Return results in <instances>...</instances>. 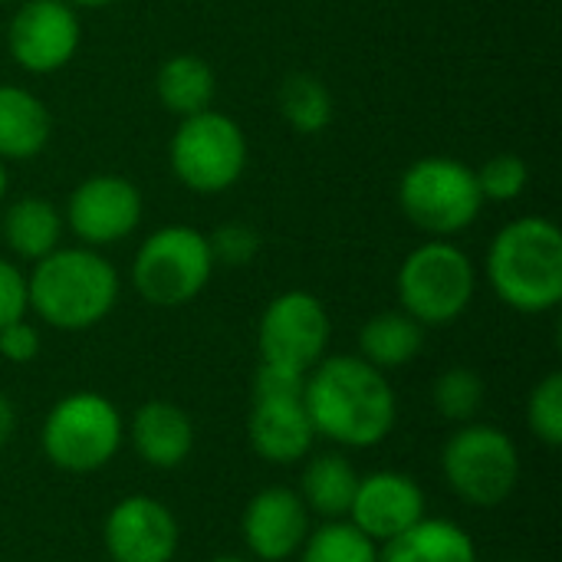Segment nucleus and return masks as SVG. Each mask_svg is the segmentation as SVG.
Segmentation results:
<instances>
[{
  "label": "nucleus",
  "mask_w": 562,
  "mask_h": 562,
  "mask_svg": "<svg viewBox=\"0 0 562 562\" xmlns=\"http://www.w3.org/2000/svg\"><path fill=\"white\" fill-rule=\"evenodd\" d=\"M128 441L135 454L155 471L181 468L194 451V422L191 415L165 398H151L135 408L128 422Z\"/></svg>",
  "instance_id": "nucleus-17"
},
{
  "label": "nucleus",
  "mask_w": 562,
  "mask_h": 562,
  "mask_svg": "<svg viewBox=\"0 0 562 562\" xmlns=\"http://www.w3.org/2000/svg\"><path fill=\"white\" fill-rule=\"evenodd\" d=\"M53 135L46 102L23 86H0V161H30L43 155Z\"/></svg>",
  "instance_id": "nucleus-18"
},
{
  "label": "nucleus",
  "mask_w": 562,
  "mask_h": 562,
  "mask_svg": "<svg viewBox=\"0 0 562 562\" xmlns=\"http://www.w3.org/2000/svg\"><path fill=\"white\" fill-rule=\"evenodd\" d=\"M240 537L254 560H293L310 537V510L293 487H263L244 507Z\"/></svg>",
  "instance_id": "nucleus-14"
},
{
  "label": "nucleus",
  "mask_w": 562,
  "mask_h": 562,
  "mask_svg": "<svg viewBox=\"0 0 562 562\" xmlns=\"http://www.w3.org/2000/svg\"><path fill=\"white\" fill-rule=\"evenodd\" d=\"M72 10H102V7H112L115 0H66Z\"/></svg>",
  "instance_id": "nucleus-34"
},
{
  "label": "nucleus",
  "mask_w": 562,
  "mask_h": 562,
  "mask_svg": "<svg viewBox=\"0 0 562 562\" xmlns=\"http://www.w3.org/2000/svg\"><path fill=\"white\" fill-rule=\"evenodd\" d=\"M247 438L257 458L267 464H296L306 461L316 441V428L303 405V395L283 398H254L247 418Z\"/></svg>",
  "instance_id": "nucleus-16"
},
{
  "label": "nucleus",
  "mask_w": 562,
  "mask_h": 562,
  "mask_svg": "<svg viewBox=\"0 0 562 562\" xmlns=\"http://www.w3.org/2000/svg\"><path fill=\"white\" fill-rule=\"evenodd\" d=\"M441 474L451 494L464 504L497 507L517 491L520 451L504 428L468 422L445 441Z\"/></svg>",
  "instance_id": "nucleus-9"
},
{
  "label": "nucleus",
  "mask_w": 562,
  "mask_h": 562,
  "mask_svg": "<svg viewBox=\"0 0 562 562\" xmlns=\"http://www.w3.org/2000/svg\"><path fill=\"white\" fill-rule=\"evenodd\" d=\"M16 3H20V0H16Z\"/></svg>",
  "instance_id": "nucleus-37"
},
{
  "label": "nucleus",
  "mask_w": 562,
  "mask_h": 562,
  "mask_svg": "<svg viewBox=\"0 0 562 562\" xmlns=\"http://www.w3.org/2000/svg\"><path fill=\"white\" fill-rule=\"evenodd\" d=\"M63 214L53 201L46 198H20L13 201L7 211H3V221H0V234H3V244L13 257L20 260H43L46 254H53L63 240Z\"/></svg>",
  "instance_id": "nucleus-20"
},
{
  "label": "nucleus",
  "mask_w": 562,
  "mask_h": 562,
  "mask_svg": "<svg viewBox=\"0 0 562 562\" xmlns=\"http://www.w3.org/2000/svg\"><path fill=\"white\" fill-rule=\"evenodd\" d=\"M333 323L316 293L286 290L273 296L257 326L260 362L310 372L329 349Z\"/></svg>",
  "instance_id": "nucleus-10"
},
{
  "label": "nucleus",
  "mask_w": 562,
  "mask_h": 562,
  "mask_svg": "<svg viewBox=\"0 0 562 562\" xmlns=\"http://www.w3.org/2000/svg\"><path fill=\"white\" fill-rule=\"evenodd\" d=\"M422 346H425V326L405 310H385L366 319V326L359 329V356L382 372L415 362Z\"/></svg>",
  "instance_id": "nucleus-23"
},
{
  "label": "nucleus",
  "mask_w": 562,
  "mask_h": 562,
  "mask_svg": "<svg viewBox=\"0 0 562 562\" xmlns=\"http://www.w3.org/2000/svg\"><path fill=\"white\" fill-rule=\"evenodd\" d=\"M379 562H477V547L454 520L422 517L379 547Z\"/></svg>",
  "instance_id": "nucleus-19"
},
{
  "label": "nucleus",
  "mask_w": 562,
  "mask_h": 562,
  "mask_svg": "<svg viewBox=\"0 0 562 562\" xmlns=\"http://www.w3.org/2000/svg\"><path fill=\"white\" fill-rule=\"evenodd\" d=\"M211 562H254V560H247V557H217V560H211Z\"/></svg>",
  "instance_id": "nucleus-36"
},
{
  "label": "nucleus",
  "mask_w": 562,
  "mask_h": 562,
  "mask_svg": "<svg viewBox=\"0 0 562 562\" xmlns=\"http://www.w3.org/2000/svg\"><path fill=\"white\" fill-rule=\"evenodd\" d=\"M398 207L418 231L448 240L481 217L484 198L471 165L448 155H428L405 168Z\"/></svg>",
  "instance_id": "nucleus-5"
},
{
  "label": "nucleus",
  "mask_w": 562,
  "mask_h": 562,
  "mask_svg": "<svg viewBox=\"0 0 562 562\" xmlns=\"http://www.w3.org/2000/svg\"><path fill=\"white\" fill-rule=\"evenodd\" d=\"M207 244H211L214 263L221 267H250L260 254V234L240 221L221 224L214 234H207Z\"/></svg>",
  "instance_id": "nucleus-29"
},
{
  "label": "nucleus",
  "mask_w": 562,
  "mask_h": 562,
  "mask_svg": "<svg viewBox=\"0 0 562 562\" xmlns=\"http://www.w3.org/2000/svg\"><path fill=\"white\" fill-rule=\"evenodd\" d=\"M484 379L468 369V366H451L445 369L435 385H431V402L438 408V415L445 422H454V425H468L477 418L481 405H484Z\"/></svg>",
  "instance_id": "nucleus-26"
},
{
  "label": "nucleus",
  "mask_w": 562,
  "mask_h": 562,
  "mask_svg": "<svg viewBox=\"0 0 562 562\" xmlns=\"http://www.w3.org/2000/svg\"><path fill=\"white\" fill-rule=\"evenodd\" d=\"M300 562H379V543L349 520H326L300 547Z\"/></svg>",
  "instance_id": "nucleus-25"
},
{
  "label": "nucleus",
  "mask_w": 562,
  "mask_h": 562,
  "mask_svg": "<svg viewBox=\"0 0 562 562\" xmlns=\"http://www.w3.org/2000/svg\"><path fill=\"white\" fill-rule=\"evenodd\" d=\"M102 543L112 562H171L181 547V530L168 504L135 494L109 510Z\"/></svg>",
  "instance_id": "nucleus-13"
},
{
  "label": "nucleus",
  "mask_w": 562,
  "mask_h": 562,
  "mask_svg": "<svg viewBox=\"0 0 562 562\" xmlns=\"http://www.w3.org/2000/svg\"><path fill=\"white\" fill-rule=\"evenodd\" d=\"M356 487H359V474L352 461L339 451H323L306 461L296 494L310 514L323 520H346Z\"/></svg>",
  "instance_id": "nucleus-22"
},
{
  "label": "nucleus",
  "mask_w": 562,
  "mask_h": 562,
  "mask_svg": "<svg viewBox=\"0 0 562 562\" xmlns=\"http://www.w3.org/2000/svg\"><path fill=\"white\" fill-rule=\"evenodd\" d=\"M527 428L547 448L562 445V372L543 375L527 398Z\"/></svg>",
  "instance_id": "nucleus-28"
},
{
  "label": "nucleus",
  "mask_w": 562,
  "mask_h": 562,
  "mask_svg": "<svg viewBox=\"0 0 562 562\" xmlns=\"http://www.w3.org/2000/svg\"><path fill=\"white\" fill-rule=\"evenodd\" d=\"M303 405L316 438L356 451L382 445L398 418V402L385 372L362 356H323L306 372Z\"/></svg>",
  "instance_id": "nucleus-1"
},
{
  "label": "nucleus",
  "mask_w": 562,
  "mask_h": 562,
  "mask_svg": "<svg viewBox=\"0 0 562 562\" xmlns=\"http://www.w3.org/2000/svg\"><path fill=\"white\" fill-rule=\"evenodd\" d=\"M425 517V491L415 477L402 471H375L359 477L349 524L359 527L379 547Z\"/></svg>",
  "instance_id": "nucleus-15"
},
{
  "label": "nucleus",
  "mask_w": 562,
  "mask_h": 562,
  "mask_svg": "<svg viewBox=\"0 0 562 562\" xmlns=\"http://www.w3.org/2000/svg\"><path fill=\"white\" fill-rule=\"evenodd\" d=\"M155 95L165 112L188 119L214 105L217 76L207 59L194 53H175L155 72Z\"/></svg>",
  "instance_id": "nucleus-21"
},
{
  "label": "nucleus",
  "mask_w": 562,
  "mask_h": 562,
  "mask_svg": "<svg viewBox=\"0 0 562 562\" xmlns=\"http://www.w3.org/2000/svg\"><path fill=\"white\" fill-rule=\"evenodd\" d=\"M306 372L290 369V366H273L260 362L254 375V398H283V395H303Z\"/></svg>",
  "instance_id": "nucleus-31"
},
{
  "label": "nucleus",
  "mask_w": 562,
  "mask_h": 562,
  "mask_svg": "<svg viewBox=\"0 0 562 562\" xmlns=\"http://www.w3.org/2000/svg\"><path fill=\"white\" fill-rule=\"evenodd\" d=\"M277 99H280L283 122L300 135H319L333 125V115H336L333 92L313 72H290Z\"/></svg>",
  "instance_id": "nucleus-24"
},
{
  "label": "nucleus",
  "mask_w": 562,
  "mask_h": 562,
  "mask_svg": "<svg viewBox=\"0 0 562 562\" xmlns=\"http://www.w3.org/2000/svg\"><path fill=\"white\" fill-rule=\"evenodd\" d=\"M214 267L207 234L188 224H168L151 231L135 250L132 286L145 303L171 310L201 296Z\"/></svg>",
  "instance_id": "nucleus-6"
},
{
  "label": "nucleus",
  "mask_w": 562,
  "mask_h": 562,
  "mask_svg": "<svg viewBox=\"0 0 562 562\" xmlns=\"http://www.w3.org/2000/svg\"><path fill=\"white\" fill-rule=\"evenodd\" d=\"M13 431H16V408H13V402L0 392V448L13 438Z\"/></svg>",
  "instance_id": "nucleus-33"
},
{
  "label": "nucleus",
  "mask_w": 562,
  "mask_h": 562,
  "mask_svg": "<svg viewBox=\"0 0 562 562\" xmlns=\"http://www.w3.org/2000/svg\"><path fill=\"white\" fill-rule=\"evenodd\" d=\"M494 296L527 316L550 313L562 300V234L547 217H517L487 250Z\"/></svg>",
  "instance_id": "nucleus-3"
},
{
  "label": "nucleus",
  "mask_w": 562,
  "mask_h": 562,
  "mask_svg": "<svg viewBox=\"0 0 562 562\" xmlns=\"http://www.w3.org/2000/svg\"><path fill=\"white\" fill-rule=\"evenodd\" d=\"M79 43L82 23L66 0H20L7 26L10 59L33 76L69 66L79 53Z\"/></svg>",
  "instance_id": "nucleus-11"
},
{
  "label": "nucleus",
  "mask_w": 562,
  "mask_h": 562,
  "mask_svg": "<svg viewBox=\"0 0 562 562\" xmlns=\"http://www.w3.org/2000/svg\"><path fill=\"white\" fill-rule=\"evenodd\" d=\"M474 178H477L484 201L504 204V201H517L527 191L530 165L514 151H501V155H491L481 168H474Z\"/></svg>",
  "instance_id": "nucleus-27"
},
{
  "label": "nucleus",
  "mask_w": 562,
  "mask_h": 562,
  "mask_svg": "<svg viewBox=\"0 0 562 562\" xmlns=\"http://www.w3.org/2000/svg\"><path fill=\"white\" fill-rule=\"evenodd\" d=\"M40 441L53 468L66 474H92L119 454L125 422L105 395L72 392L49 408Z\"/></svg>",
  "instance_id": "nucleus-7"
},
{
  "label": "nucleus",
  "mask_w": 562,
  "mask_h": 562,
  "mask_svg": "<svg viewBox=\"0 0 562 562\" xmlns=\"http://www.w3.org/2000/svg\"><path fill=\"white\" fill-rule=\"evenodd\" d=\"M7 188H10V175H7V161H0V204L7 198Z\"/></svg>",
  "instance_id": "nucleus-35"
},
{
  "label": "nucleus",
  "mask_w": 562,
  "mask_h": 562,
  "mask_svg": "<svg viewBox=\"0 0 562 562\" xmlns=\"http://www.w3.org/2000/svg\"><path fill=\"white\" fill-rule=\"evenodd\" d=\"M477 290V270L471 257L441 237L415 247L395 277L398 303L408 316H415L425 329L448 326L468 313Z\"/></svg>",
  "instance_id": "nucleus-4"
},
{
  "label": "nucleus",
  "mask_w": 562,
  "mask_h": 562,
  "mask_svg": "<svg viewBox=\"0 0 562 562\" xmlns=\"http://www.w3.org/2000/svg\"><path fill=\"white\" fill-rule=\"evenodd\" d=\"M40 356V333L26 319H16L0 329V359L13 366H26Z\"/></svg>",
  "instance_id": "nucleus-32"
},
{
  "label": "nucleus",
  "mask_w": 562,
  "mask_h": 562,
  "mask_svg": "<svg viewBox=\"0 0 562 562\" xmlns=\"http://www.w3.org/2000/svg\"><path fill=\"white\" fill-rule=\"evenodd\" d=\"M119 273L92 247H56L26 277L30 310L53 329L82 333L99 326L119 303Z\"/></svg>",
  "instance_id": "nucleus-2"
},
{
  "label": "nucleus",
  "mask_w": 562,
  "mask_h": 562,
  "mask_svg": "<svg viewBox=\"0 0 562 562\" xmlns=\"http://www.w3.org/2000/svg\"><path fill=\"white\" fill-rule=\"evenodd\" d=\"M247 158L250 148L244 128L217 109L181 119L168 145L175 178L194 194L231 191L244 178Z\"/></svg>",
  "instance_id": "nucleus-8"
},
{
  "label": "nucleus",
  "mask_w": 562,
  "mask_h": 562,
  "mask_svg": "<svg viewBox=\"0 0 562 562\" xmlns=\"http://www.w3.org/2000/svg\"><path fill=\"white\" fill-rule=\"evenodd\" d=\"M142 191L125 175H92L79 181L66 201V227L82 247H112L132 237L142 224Z\"/></svg>",
  "instance_id": "nucleus-12"
},
{
  "label": "nucleus",
  "mask_w": 562,
  "mask_h": 562,
  "mask_svg": "<svg viewBox=\"0 0 562 562\" xmlns=\"http://www.w3.org/2000/svg\"><path fill=\"white\" fill-rule=\"evenodd\" d=\"M30 313V293H26V277L16 263L0 257V329L26 319Z\"/></svg>",
  "instance_id": "nucleus-30"
}]
</instances>
